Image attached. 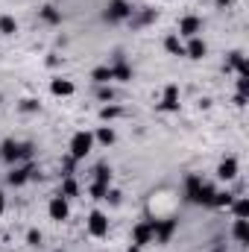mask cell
Here are the masks:
<instances>
[{
  "label": "cell",
  "mask_w": 249,
  "mask_h": 252,
  "mask_svg": "<svg viewBox=\"0 0 249 252\" xmlns=\"http://www.w3.org/2000/svg\"><path fill=\"white\" fill-rule=\"evenodd\" d=\"M30 158H32V144H18V141L0 144V161L18 164V161H30Z\"/></svg>",
  "instance_id": "cell-1"
},
{
  "label": "cell",
  "mask_w": 249,
  "mask_h": 252,
  "mask_svg": "<svg viewBox=\"0 0 249 252\" xmlns=\"http://www.w3.org/2000/svg\"><path fill=\"white\" fill-rule=\"evenodd\" d=\"M132 15H135V9H132L129 0H109V3H106V12H103V18H106L109 24L132 21Z\"/></svg>",
  "instance_id": "cell-2"
},
{
  "label": "cell",
  "mask_w": 249,
  "mask_h": 252,
  "mask_svg": "<svg viewBox=\"0 0 249 252\" xmlns=\"http://www.w3.org/2000/svg\"><path fill=\"white\" fill-rule=\"evenodd\" d=\"M67 150H70L67 156H70L73 161H82V158L94 150V135H91V132H76V135L70 138V147H67Z\"/></svg>",
  "instance_id": "cell-3"
},
{
  "label": "cell",
  "mask_w": 249,
  "mask_h": 252,
  "mask_svg": "<svg viewBox=\"0 0 249 252\" xmlns=\"http://www.w3.org/2000/svg\"><path fill=\"white\" fill-rule=\"evenodd\" d=\"M156 223L158 220H144V223H138L135 229H132V244L135 247H147V244H153V238H156Z\"/></svg>",
  "instance_id": "cell-4"
},
{
  "label": "cell",
  "mask_w": 249,
  "mask_h": 252,
  "mask_svg": "<svg viewBox=\"0 0 249 252\" xmlns=\"http://www.w3.org/2000/svg\"><path fill=\"white\" fill-rule=\"evenodd\" d=\"M32 176H35V164H30V161H27V164H21V167H12V173L6 176V182H9V185H15V188H21V185H27Z\"/></svg>",
  "instance_id": "cell-5"
},
{
  "label": "cell",
  "mask_w": 249,
  "mask_h": 252,
  "mask_svg": "<svg viewBox=\"0 0 249 252\" xmlns=\"http://www.w3.org/2000/svg\"><path fill=\"white\" fill-rule=\"evenodd\" d=\"M88 232H91L94 238H106V235H109V217L94 208V211L88 214Z\"/></svg>",
  "instance_id": "cell-6"
},
{
  "label": "cell",
  "mask_w": 249,
  "mask_h": 252,
  "mask_svg": "<svg viewBox=\"0 0 249 252\" xmlns=\"http://www.w3.org/2000/svg\"><path fill=\"white\" fill-rule=\"evenodd\" d=\"M47 214H50V220H56V223H64V220L70 217V205H67V199H64L62 193L50 199V205H47Z\"/></svg>",
  "instance_id": "cell-7"
},
{
  "label": "cell",
  "mask_w": 249,
  "mask_h": 252,
  "mask_svg": "<svg viewBox=\"0 0 249 252\" xmlns=\"http://www.w3.org/2000/svg\"><path fill=\"white\" fill-rule=\"evenodd\" d=\"M176 229H179V220H173V217L158 220V223H156V241H158V244H170V238L176 235Z\"/></svg>",
  "instance_id": "cell-8"
},
{
  "label": "cell",
  "mask_w": 249,
  "mask_h": 252,
  "mask_svg": "<svg viewBox=\"0 0 249 252\" xmlns=\"http://www.w3.org/2000/svg\"><path fill=\"white\" fill-rule=\"evenodd\" d=\"M158 112H179V85L164 88V100L158 103Z\"/></svg>",
  "instance_id": "cell-9"
},
{
  "label": "cell",
  "mask_w": 249,
  "mask_h": 252,
  "mask_svg": "<svg viewBox=\"0 0 249 252\" xmlns=\"http://www.w3.org/2000/svg\"><path fill=\"white\" fill-rule=\"evenodd\" d=\"M199 30H202V21H199L196 15H185V18L179 21V32H176V35L193 38V35H199Z\"/></svg>",
  "instance_id": "cell-10"
},
{
  "label": "cell",
  "mask_w": 249,
  "mask_h": 252,
  "mask_svg": "<svg viewBox=\"0 0 249 252\" xmlns=\"http://www.w3.org/2000/svg\"><path fill=\"white\" fill-rule=\"evenodd\" d=\"M109 67H112V79H118V82H132V67L124 62L121 53H115V64H109Z\"/></svg>",
  "instance_id": "cell-11"
},
{
  "label": "cell",
  "mask_w": 249,
  "mask_h": 252,
  "mask_svg": "<svg viewBox=\"0 0 249 252\" xmlns=\"http://www.w3.org/2000/svg\"><path fill=\"white\" fill-rule=\"evenodd\" d=\"M205 53H208V44H205L199 35L187 38V44H185V56L187 59H205Z\"/></svg>",
  "instance_id": "cell-12"
},
{
  "label": "cell",
  "mask_w": 249,
  "mask_h": 252,
  "mask_svg": "<svg viewBox=\"0 0 249 252\" xmlns=\"http://www.w3.org/2000/svg\"><path fill=\"white\" fill-rule=\"evenodd\" d=\"M226 67H229V70H238V76H249V62H247V56H244L241 50L229 53V59H226Z\"/></svg>",
  "instance_id": "cell-13"
},
{
  "label": "cell",
  "mask_w": 249,
  "mask_h": 252,
  "mask_svg": "<svg viewBox=\"0 0 249 252\" xmlns=\"http://www.w3.org/2000/svg\"><path fill=\"white\" fill-rule=\"evenodd\" d=\"M235 176H238V158H223V161H220V167H217V179L232 182Z\"/></svg>",
  "instance_id": "cell-14"
},
{
  "label": "cell",
  "mask_w": 249,
  "mask_h": 252,
  "mask_svg": "<svg viewBox=\"0 0 249 252\" xmlns=\"http://www.w3.org/2000/svg\"><path fill=\"white\" fill-rule=\"evenodd\" d=\"M73 91H76V85H73L70 79H62V76H59V79L50 82V94H56V97H70Z\"/></svg>",
  "instance_id": "cell-15"
},
{
  "label": "cell",
  "mask_w": 249,
  "mask_h": 252,
  "mask_svg": "<svg viewBox=\"0 0 249 252\" xmlns=\"http://www.w3.org/2000/svg\"><path fill=\"white\" fill-rule=\"evenodd\" d=\"M199 188H202V179L190 173V176L185 179V199L190 202V205H196V193H199Z\"/></svg>",
  "instance_id": "cell-16"
},
{
  "label": "cell",
  "mask_w": 249,
  "mask_h": 252,
  "mask_svg": "<svg viewBox=\"0 0 249 252\" xmlns=\"http://www.w3.org/2000/svg\"><path fill=\"white\" fill-rule=\"evenodd\" d=\"M232 214H235V220H249V199L247 196H238V199H232Z\"/></svg>",
  "instance_id": "cell-17"
},
{
  "label": "cell",
  "mask_w": 249,
  "mask_h": 252,
  "mask_svg": "<svg viewBox=\"0 0 249 252\" xmlns=\"http://www.w3.org/2000/svg\"><path fill=\"white\" fill-rule=\"evenodd\" d=\"M232 235H235V241H238L241 247H247L249 244V220H235Z\"/></svg>",
  "instance_id": "cell-18"
},
{
  "label": "cell",
  "mask_w": 249,
  "mask_h": 252,
  "mask_svg": "<svg viewBox=\"0 0 249 252\" xmlns=\"http://www.w3.org/2000/svg\"><path fill=\"white\" fill-rule=\"evenodd\" d=\"M232 199H235L232 190H214V196H211V208H229Z\"/></svg>",
  "instance_id": "cell-19"
},
{
  "label": "cell",
  "mask_w": 249,
  "mask_h": 252,
  "mask_svg": "<svg viewBox=\"0 0 249 252\" xmlns=\"http://www.w3.org/2000/svg\"><path fill=\"white\" fill-rule=\"evenodd\" d=\"M164 50H167L170 56H185V44L179 41V35H167V38H164Z\"/></svg>",
  "instance_id": "cell-20"
},
{
  "label": "cell",
  "mask_w": 249,
  "mask_h": 252,
  "mask_svg": "<svg viewBox=\"0 0 249 252\" xmlns=\"http://www.w3.org/2000/svg\"><path fill=\"white\" fill-rule=\"evenodd\" d=\"M62 196H64V199L79 196V182H76L73 176H64V179H62Z\"/></svg>",
  "instance_id": "cell-21"
},
{
  "label": "cell",
  "mask_w": 249,
  "mask_h": 252,
  "mask_svg": "<svg viewBox=\"0 0 249 252\" xmlns=\"http://www.w3.org/2000/svg\"><path fill=\"white\" fill-rule=\"evenodd\" d=\"M91 79H94L97 85H109V82H112V67H109V64L94 67V70H91Z\"/></svg>",
  "instance_id": "cell-22"
},
{
  "label": "cell",
  "mask_w": 249,
  "mask_h": 252,
  "mask_svg": "<svg viewBox=\"0 0 249 252\" xmlns=\"http://www.w3.org/2000/svg\"><path fill=\"white\" fill-rule=\"evenodd\" d=\"M115 138H118V135H115V129H112V126H100V129H97V135H94V141H100L103 147H112V144H115Z\"/></svg>",
  "instance_id": "cell-23"
},
{
  "label": "cell",
  "mask_w": 249,
  "mask_h": 252,
  "mask_svg": "<svg viewBox=\"0 0 249 252\" xmlns=\"http://www.w3.org/2000/svg\"><path fill=\"white\" fill-rule=\"evenodd\" d=\"M41 18H44L47 24H53V27H56V24H62V12H59L56 6H50V3H47V6H41Z\"/></svg>",
  "instance_id": "cell-24"
},
{
  "label": "cell",
  "mask_w": 249,
  "mask_h": 252,
  "mask_svg": "<svg viewBox=\"0 0 249 252\" xmlns=\"http://www.w3.org/2000/svg\"><path fill=\"white\" fill-rule=\"evenodd\" d=\"M115 118H124V106H103L100 109V121H115Z\"/></svg>",
  "instance_id": "cell-25"
},
{
  "label": "cell",
  "mask_w": 249,
  "mask_h": 252,
  "mask_svg": "<svg viewBox=\"0 0 249 252\" xmlns=\"http://www.w3.org/2000/svg\"><path fill=\"white\" fill-rule=\"evenodd\" d=\"M0 32H3V35H15V32H18V24H15L12 15H0Z\"/></svg>",
  "instance_id": "cell-26"
},
{
  "label": "cell",
  "mask_w": 249,
  "mask_h": 252,
  "mask_svg": "<svg viewBox=\"0 0 249 252\" xmlns=\"http://www.w3.org/2000/svg\"><path fill=\"white\" fill-rule=\"evenodd\" d=\"M211 196H214V185H205L202 182V188L196 193V205H211Z\"/></svg>",
  "instance_id": "cell-27"
},
{
  "label": "cell",
  "mask_w": 249,
  "mask_h": 252,
  "mask_svg": "<svg viewBox=\"0 0 249 252\" xmlns=\"http://www.w3.org/2000/svg\"><path fill=\"white\" fill-rule=\"evenodd\" d=\"M97 176H94V182H103V185H109L112 182V167L109 164H97V170H94Z\"/></svg>",
  "instance_id": "cell-28"
},
{
  "label": "cell",
  "mask_w": 249,
  "mask_h": 252,
  "mask_svg": "<svg viewBox=\"0 0 249 252\" xmlns=\"http://www.w3.org/2000/svg\"><path fill=\"white\" fill-rule=\"evenodd\" d=\"M106 193H109V185H103V182L91 185V199H106Z\"/></svg>",
  "instance_id": "cell-29"
},
{
  "label": "cell",
  "mask_w": 249,
  "mask_h": 252,
  "mask_svg": "<svg viewBox=\"0 0 249 252\" xmlns=\"http://www.w3.org/2000/svg\"><path fill=\"white\" fill-rule=\"evenodd\" d=\"M27 244H30V247H41V232H38V229H30V232H27Z\"/></svg>",
  "instance_id": "cell-30"
},
{
  "label": "cell",
  "mask_w": 249,
  "mask_h": 252,
  "mask_svg": "<svg viewBox=\"0 0 249 252\" xmlns=\"http://www.w3.org/2000/svg\"><path fill=\"white\" fill-rule=\"evenodd\" d=\"M18 109H21V112H38V100H30V97H27V100H21Z\"/></svg>",
  "instance_id": "cell-31"
},
{
  "label": "cell",
  "mask_w": 249,
  "mask_h": 252,
  "mask_svg": "<svg viewBox=\"0 0 249 252\" xmlns=\"http://www.w3.org/2000/svg\"><path fill=\"white\" fill-rule=\"evenodd\" d=\"M97 97H100V100H112V97H115L112 85H100V88H97Z\"/></svg>",
  "instance_id": "cell-32"
},
{
  "label": "cell",
  "mask_w": 249,
  "mask_h": 252,
  "mask_svg": "<svg viewBox=\"0 0 249 252\" xmlns=\"http://www.w3.org/2000/svg\"><path fill=\"white\" fill-rule=\"evenodd\" d=\"M153 18H156V12H153V9H147V12H141V15L135 18V24H150Z\"/></svg>",
  "instance_id": "cell-33"
},
{
  "label": "cell",
  "mask_w": 249,
  "mask_h": 252,
  "mask_svg": "<svg viewBox=\"0 0 249 252\" xmlns=\"http://www.w3.org/2000/svg\"><path fill=\"white\" fill-rule=\"evenodd\" d=\"M238 94H249V76H238Z\"/></svg>",
  "instance_id": "cell-34"
},
{
  "label": "cell",
  "mask_w": 249,
  "mask_h": 252,
  "mask_svg": "<svg viewBox=\"0 0 249 252\" xmlns=\"http://www.w3.org/2000/svg\"><path fill=\"white\" fill-rule=\"evenodd\" d=\"M106 199H109L112 205H118V202H121V193H118V190H109V193H106Z\"/></svg>",
  "instance_id": "cell-35"
},
{
  "label": "cell",
  "mask_w": 249,
  "mask_h": 252,
  "mask_svg": "<svg viewBox=\"0 0 249 252\" xmlns=\"http://www.w3.org/2000/svg\"><path fill=\"white\" fill-rule=\"evenodd\" d=\"M235 106H247V94H235Z\"/></svg>",
  "instance_id": "cell-36"
},
{
  "label": "cell",
  "mask_w": 249,
  "mask_h": 252,
  "mask_svg": "<svg viewBox=\"0 0 249 252\" xmlns=\"http://www.w3.org/2000/svg\"><path fill=\"white\" fill-rule=\"evenodd\" d=\"M6 208V199H3V190H0V211Z\"/></svg>",
  "instance_id": "cell-37"
},
{
  "label": "cell",
  "mask_w": 249,
  "mask_h": 252,
  "mask_svg": "<svg viewBox=\"0 0 249 252\" xmlns=\"http://www.w3.org/2000/svg\"><path fill=\"white\" fill-rule=\"evenodd\" d=\"M214 3H217V6H229L232 0H214Z\"/></svg>",
  "instance_id": "cell-38"
},
{
  "label": "cell",
  "mask_w": 249,
  "mask_h": 252,
  "mask_svg": "<svg viewBox=\"0 0 249 252\" xmlns=\"http://www.w3.org/2000/svg\"><path fill=\"white\" fill-rule=\"evenodd\" d=\"M129 252H141V247H135V244H132V247H129Z\"/></svg>",
  "instance_id": "cell-39"
}]
</instances>
